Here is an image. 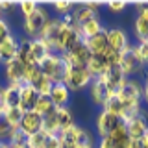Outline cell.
<instances>
[{"label": "cell", "instance_id": "cell-1", "mask_svg": "<svg viewBox=\"0 0 148 148\" xmlns=\"http://www.w3.org/2000/svg\"><path fill=\"white\" fill-rule=\"evenodd\" d=\"M39 69H41V72H43L52 83H59V82H63V78H65L67 63H65V59H63L61 54L50 52L45 58V61L39 65Z\"/></svg>", "mask_w": 148, "mask_h": 148}, {"label": "cell", "instance_id": "cell-2", "mask_svg": "<svg viewBox=\"0 0 148 148\" xmlns=\"http://www.w3.org/2000/svg\"><path fill=\"white\" fill-rule=\"evenodd\" d=\"M50 21V15H48V9L39 6L32 15L24 17V22H22V30L28 39H37L43 32V28L46 26V22Z\"/></svg>", "mask_w": 148, "mask_h": 148}, {"label": "cell", "instance_id": "cell-3", "mask_svg": "<svg viewBox=\"0 0 148 148\" xmlns=\"http://www.w3.org/2000/svg\"><path fill=\"white\" fill-rule=\"evenodd\" d=\"M95 78L91 76V72L87 71V67H67L63 83L67 85L69 91H83L91 85V82Z\"/></svg>", "mask_w": 148, "mask_h": 148}, {"label": "cell", "instance_id": "cell-4", "mask_svg": "<svg viewBox=\"0 0 148 148\" xmlns=\"http://www.w3.org/2000/svg\"><path fill=\"white\" fill-rule=\"evenodd\" d=\"M119 96V100L124 104V108L128 106H141L143 102V83L137 78H126L124 85L115 92Z\"/></svg>", "mask_w": 148, "mask_h": 148}, {"label": "cell", "instance_id": "cell-5", "mask_svg": "<svg viewBox=\"0 0 148 148\" xmlns=\"http://www.w3.org/2000/svg\"><path fill=\"white\" fill-rule=\"evenodd\" d=\"M59 139H61V148H78V146L92 145V139L89 135V132L80 128L78 124H74L72 128L61 132L59 133Z\"/></svg>", "mask_w": 148, "mask_h": 148}, {"label": "cell", "instance_id": "cell-6", "mask_svg": "<svg viewBox=\"0 0 148 148\" xmlns=\"http://www.w3.org/2000/svg\"><path fill=\"white\" fill-rule=\"evenodd\" d=\"M119 67H120V71L124 72V76H126V78H133L135 74L143 72L145 65H143V61L139 59V56L135 54V46L130 45L126 50H122V52H120Z\"/></svg>", "mask_w": 148, "mask_h": 148}, {"label": "cell", "instance_id": "cell-7", "mask_svg": "<svg viewBox=\"0 0 148 148\" xmlns=\"http://www.w3.org/2000/svg\"><path fill=\"white\" fill-rule=\"evenodd\" d=\"M120 124H122L120 117L109 113V111H106V109H102L100 113L96 115V133L100 135V139L111 135V133H113Z\"/></svg>", "mask_w": 148, "mask_h": 148}, {"label": "cell", "instance_id": "cell-8", "mask_svg": "<svg viewBox=\"0 0 148 148\" xmlns=\"http://www.w3.org/2000/svg\"><path fill=\"white\" fill-rule=\"evenodd\" d=\"M65 63H67V67H87V61H89L91 58V52L87 50V46L82 43H78L74 48H71L69 52L61 54Z\"/></svg>", "mask_w": 148, "mask_h": 148}, {"label": "cell", "instance_id": "cell-9", "mask_svg": "<svg viewBox=\"0 0 148 148\" xmlns=\"http://www.w3.org/2000/svg\"><path fill=\"white\" fill-rule=\"evenodd\" d=\"M89 96H91V100H92L95 106L104 108L106 102L111 98V91L108 89V85H106L100 78H95V80L91 82V85H89Z\"/></svg>", "mask_w": 148, "mask_h": 148}, {"label": "cell", "instance_id": "cell-10", "mask_svg": "<svg viewBox=\"0 0 148 148\" xmlns=\"http://www.w3.org/2000/svg\"><path fill=\"white\" fill-rule=\"evenodd\" d=\"M100 80L108 85V89L111 91V95H115L120 87L124 85V82H126V76H124V72L120 71L119 65H113V67L108 69V72L104 74V76H100Z\"/></svg>", "mask_w": 148, "mask_h": 148}, {"label": "cell", "instance_id": "cell-11", "mask_svg": "<svg viewBox=\"0 0 148 148\" xmlns=\"http://www.w3.org/2000/svg\"><path fill=\"white\" fill-rule=\"evenodd\" d=\"M108 32V46L115 52H122L130 46V37L122 28H109Z\"/></svg>", "mask_w": 148, "mask_h": 148}, {"label": "cell", "instance_id": "cell-12", "mask_svg": "<svg viewBox=\"0 0 148 148\" xmlns=\"http://www.w3.org/2000/svg\"><path fill=\"white\" fill-rule=\"evenodd\" d=\"M41 126H43V117L39 113H35V111H26L22 120H21V124H18V130L30 137L34 133H39Z\"/></svg>", "mask_w": 148, "mask_h": 148}, {"label": "cell", "instance_id": "cell-13", "mask_svg": "<svg viewBox=\"0 0 148 148\" xmlns=\"http://www.w3.org/2000/svg\"><path fill=\"white\" fill-rule=\"evenodd\" d=\"M17 54H18V39L11 34L0 43V63L6 65L17 59Z\"/></svg>", "mask_w": 148, "mask_h": 148}, {"label": "cell", "instance_id": "cell-14", "mask_svg": "<svg viewBox=\"0 0 148 148\" xmlns=\"http://www.w3.org/2000/svg\"><path fill=\"white\" fill-rule=\"evenodd\" d=\"M83 45L87 46V50L91 52V56H96V54H104L106 50L109 48L108 46V32L106 28L100 32V34L89 37V39H83Z\"/></svg>", "mask_w": 148, "mask_h": 148}, {"label": "cell", "instance_id": "cell-15", "mask_svg": "<svg viewBox=\"0 0 148 148\" xmlns=\"http://www.w3.org/2000/svg\"><path fill=\"white\" fill-rule=\"evenodd\" d=\"M48 98L52 100L54 108H65V106L69 104V100H71V91L67 89V85H65L63 82L52 83V89L48 92Z\"/></svg>", "mask_w": 148, "mask_h": 148}, {"label": "cell", "instance_id": "cell-16", "mask_svg": "<svg viewBox=\"0 0 148 148\" xmlns=\"http://www.w3.org/2000/svg\"><path fill=\"white\" fill-rule=\"evenodd\" d=\"M124 126H126V132H128V135H130L132 141H139V139H143V135H145L146 130H148V122L145 119V113H143L141 117L132 119L130 122L124 124Z\"/></svg>", "mask_w": 148, "mask_h": 148}, {"label": "cell", "instance_id": "cell-17", "mask_svg": "<svg viewBox=\"0 0 148 148\" xmlns=\"http://www.w3.org/2000/svg\"><path fill=\"white\" fill-rule=\"evenodd\" d=\"M4 78H6L8 83H22V78H24V65H22L18 59H13L4 65Z\"/></svg>", "mask_w": 148, "mask_h": 148}, {"label": "cell", "instance_id": "cell-18", "mask_svg": "<svg viewBox=\"0 0 148 148\" xmlns=\"http://www.w3.org/2000/svg\"><path fill=\"white\" fill-rule=\"evenodd\" d=\"M24 83H8L4 87V109L21 106V89Z\"/></svg>", "mask_w": 148, "mask_h": 148}, {"label": "cell", "instance_id": "cell-19", "mask_svg": "<svg viewBox=\"0 0 148 148\" xmlns=\"http://www.w3.org/2000/svg\"><path fill=\"white\" fill-rule=\"evenodd\" d=\"M71 17H72L74 24L78 26V30H80V26L83 24V22H87V21H91V18L98 17V13L92 11V9L87 6L85 2H83V4H78V6H74L72 13H71Z\"/></svg>", "mask_w": 148, "mask_h": 148}, {"label": "cell", "instance_id": "cell-20", "mask_svg": "<svg viewBox=\"0 0 148 148\" xmlns=\"http://www.w3.org/2000/svg\"><path fill=\"white\" fill-rule=\"evenodd\" d=\"M37 98H39V92H37L32 85H22L21 89V108L22 111H34L35 104H37Z\"/></svg>", "mask_w": 148, "mask_h": 148}, {"label": "cell", "instance_id": "cell-21", "mask_svg": "<svg viewBox=\"0 0 148 148\" xmlns=\"http://www.w3.org/2000/svg\"><path fill=\"white\" fill-rule=\"evenodd\" d=\"M108 69H109V65H108V61L104 59V56H102V54L91 56L89 61H87V71L91 72V76H92V78H100V76H104V74L108 72Z\"/></svg>", "mask_w": 148, "mask_h": 148}, {"label": "cell", "instance_id": "cell-22", "mask_svg": "<svg viewBox=\"0 0 148 148\" xmlns=\"http://www.w3.org/2000/svg\"><path fill=\"white\" fill-rule=\"evenodd\" d=\"M48 54L50 50L45 46V43L41 39H30V56H32V63L34 65H41Z\"/></svg>", "mask_w": 148, "mask_h": 148}, {"label": "cell", "instance_id": "cell-23", "mask_svg": "<svg viewBox=\"0 0 148 148\" xmlns=\"http://www.w3.org/2000/svg\"><path fill=\"white\" fill-rule=\"evenodd\" d=\"M56 117H58V124H59V133L65 132V130L72 128L74 124V115L72 111L65 106V108H56Z\"/></svg>", "mask_w": 148, "mask_h": 148}, {"label": "cell", "instance_id": "cell-24", "mask_svg": "<svg viewBox=\"0 0 148 148\" xmlns=\"http://www.w3.org/2000/svg\"><path fill=\"white\" fill-rule=\"evenodd\" d=\"M102 30H104V26H102L100 17H95V18L83 22V24L80 26V35H82V39H89V37L100 34Z\"/></svg>", "mask_w": 148, "mask_h": 148}, {"label": "cell", "instance_id": "cell-25", "mask_svg": "<svg viewBox=\"0 0 148 148\" xmlns=\"http://www.w3.org/2000/svg\"><path fill=\"white\" fill-rule=\"evenodd\" d=\"M109 137H111V141H113L115 148H132V139H130L124 124H120V126L115 130Z\"/></svg>", "mask_w": 148, "mask_h": 148}, {"label": "cell", "instance_id": "cell-26", "mask_svg": "<svg viewBox=\"0 0 148 148\" xmlns=\"http://www.w3.org/2000/svg\"><path fill=\"white\" fill-rule=\"evenodd\" d=\"M41 132L50 133V135H59V124H58V117H56V109L52 111V113H48V115L43 117Z\"/></svg>", "mask_w": 148, "mask_h": 148}, {"label": "cell", "instance_id": "cell-27", "mask_svg": "<svg viewBox=\"0 0 148 148\" xmlns=\"http://www.w3.org/2000/svg\"><path fill=\"white\" fill-rule=\"evenodd\" d=\"M133 32H135V37L139 39V43H148V21L143 17H135L133 21Z\"/></svg>", "mask_w": 148, "mask_h": 148}, {"label": "cell", "instance_id": "cell-28", "mask_svg": "<svg viewBox=\"0 0 148 148\" xmlns=\"http://www.w3.org/2000/svg\"><path fill=\"white\" fill-rule=\"evenodd\" d=\"M17 59L24 65V67H28V65H34V63H32V56H30V39H28V37H24V39H18V54H17Z\"/></svg>", "mask_w": 148, "mask_h": 148}, {"label": "cell", "instance_id": "cell-29", "mask_svg": "<svg viewBox=\"0 0 148 148\" xmlns=\"http://www.w3.org/2000/svg\"><path fill=\"white\" fill-rule=\"evenodd\" d=\"M30 85L34 87V89H35L37 92H39V96H48L50 89H52V82H50V80H48V78L45 76L43 72H41L39 76H37L35 80L30 83Z\"/></svg>", "mask_w": 148, "mask_h": 148}, {"label": "cell", "instance_id": "cell-30", "mask_svg": "<svg viewBox=\"0 0 148 148\" xmlns=\"http://www.w3.org/2000/svg\"><path fill=\"white\" fill-rule=\"evenodd\" d=\"M15 130L17 128H13L11 124H9V120L6 119L4 111H0V141L9 143V139H11V135L15 133Z\"/></svg>", "mask_w": 148, "mask_h": 148}, {"label": "cell", "instance_id": "cell-31", "mask_svg": "<svg viewBox=\"0 0 148 148\" xmlns=\"http://www.w3.org/2000/svg\"><path fill=\"white\" fill-rule=\"evenodd\" d=\"M54 109H56V108H54L52 100H50L48 96H39V98H37V104H35V108H34V111H35V113H39L41 117H45V115L52 113Z\"/></svg>", "mask_w": 148, "mask_h": 148}, {"label": "cell", "instance_id": "cell-32", "mask_svg": "<svg viewBox=\"0 0 148 148\" xmlns=\"http://www.w3.org/2000/svg\"><path fill=\"white\" fill-rule=\"evenodd\" d=\"M102 109L109 111V113L117 115V117H122V113H124V104L119 100V96H117V95H111V98L106 102V106H104Z\"/></svg>", "mask_w": 148, "mask_h": 148}, {"label": "cell", "instance_id": "cell-33", "mask_svg": "<svg viewBox=\"0 0 148 148\" xmlns=\"http://www.w3.org/2000/svg\"><path fill=\"white\" fill-rule=\"evenodd\" d=\"M4 115H6V119L9 120V124L18 130V124H21L22 117H24V111L21 108H6L4 109Z\"/></svg>", "mask_w": 148, "mask_h": 148}, {"label": "cell", "instance_id": "cell-34", "mask_svg": "<svg viewBox=\"0 0 148 148\" xmlns=\"http://www.w3.org/2000/svg\"><path fill=\"white\" fill-rule=\"evenodd\" d=\"M39 74H41L39 65H28V67H24V78H22V83H24V85H30Z\"/></svg>", "mask_w": 148, "mask_h": 148}, {"label": "cell", "instance_id": "cell-35", "mask_svg": "<svg viewBox=\"0 0 148 148\" xmlns=\"http://www.w3.org/2000/svg\"><path fill=\"white\" fill-rule=\"evenodd\" d=\"M41 148H61V139H59V135H50V133L43 132Z\"/></svg>", "mask_w": 148, "mask_h": 148}, {"label": "cell", "instance_id": "cell-36", "mask_svg": "<svg viewBox=\"0 0 148 148\" xmlns=\"http://www.w3.org/2000/svg\"><path fill=\"white\" fill-rule=\"evenodd\" d=\"M52 8H54V11L59 15V18H61V17L71 15L72 9H74V4H71V2H54Z\"/></svg>", "mask_w": 148, "mask_h": 148}, {"label": "cell", "instance_id": "cell-37", "mask_svg": "<svg viewBox=\"0 0 148 148\" xmlns=\"http://www.w3.org/2000/svg\"><path fill=\"white\" fill-rule=\"evenodd\" d=\"M37 8H39V4H37V2H34V0H24V2H21V4H18V9H21L22 17H28V15H32V13H34Z\"/></svg>", "mask_w": 148, "mask_h": 148}, {"label": "cell", "instance_id": "cell-38", "mask_svg": "<svg viewBox=\"0 0 148 148\" xmlns=\"http://www.w3.org/2000/svg\"><path fill=\"white\" fill-rule=\"evenodd\" d=\"M135 54L139 56V59L143 61V65L148 63V43H139L135 45Z\"/></svg>", "mask_w": 148, "mask_h": 148}, {"label": "cell", "instance_id": "cell-39", "mask_svg": "<svg viewBox=\"0 0 148 148\" xmlns=\"http://www.w3.org/2000/svg\"><path fill=\"white\" fill-rule=\"evenodd\" d=\"M26 143H28V135L22 133L21 130H15V133L9 139V145H26Z\"/></svg>", "mask_w": 148, "mask_h": 148}, {"label": "cell", "instance_id": "cell-40", "mask_svg": "<svg viewBox=\"0 0 148 148\" xmlns=\"http://www.w3.org/2000/svg\"><path fill=\"white\" fill-rule=\"evenodd\" d=\"M106 8H108L111 13L119 15V13H122L124 9L128 8V4H126V2H108V4H106Z\"/></svg>", "mask_w": 148, "mask_h": 148}, {"label": "cell", "instance_id": "cell-41", "mask_svg": "<svg viewBox=\"0 0 148 148\" xmlns=\"http://www.w3.org/2000/svg\"><path fill=\"white\" fill-rule=\"evenodd\" d=\"M8 35H11V28H9L8 21L4 17H0V43H2L4 39H6Z\"/></svg>", "mask_w": 148, "mask_h": 148}, {"label": "cell", "instance_id": "cell-42", "mask_svg": "<svg viewBox=\"0 0 148 148\" xmlns=\"http://www.w3.org/2000/svg\"><path fill=\"white\" fill-rule=\"evenodd\" d=\"M96 148H115V145H113V141H111V137L108 135V137H102L100 139Z\"/></svg>", "mask_w": 148, "mask_h": 148}, {"label": "cell", "instance_id": "cell-43", "mask_svg": "<svg viewBox=\"0 0 148 148\" xmlns=\"http://www.w3.org/2000/svg\"><path fill=\"white\" fill-rule=\"evenodd\" d=\"M135 8H137V15L148 21V4H137Z\"/></svg>", "mask_w": 148, "mask_h": 148}, {"label": "cell", "instance_id": "cell-44", "mask_svg": "<svg viewBox=\"0 0 148 148\" xmlns=\"http://www.w3.org/2000/svg\"><path fill=\"white\" fill-rule=\"evenodd\" d=\"M143 100L148 104V80L145 82V85H143Z\"/></svg>", "mask_w": 148, "mask_h": 148}, {"label": "cell", "instance_id": "cell-45", "mask_svg": "<svg viewBox=\"0 0 148 148\" xmlns=\"http://www.w3.org/2000/svg\"><path fill=\"white\" fill-rule=\"evenodd\" d=\"M139 143H141L143 148H148V130H146L145 135H143V139H139Z\"/></svg>", "mask_w": 148, "mask_h": 148}, {"label": "cell", "instance_id": "cell-46", "mask_svg": "<svg viewBox=\"0 0 148 148\" xmlns=\"http://www.w3.org/2000/svg\"><path fill=\"white\" fill-rule=\"evenodd\" d=\"M0 111H4V85H0Z\"/></svg>", "mask_w": 148, "mask_h": 148}, {"label": "cell", "instance_id": "cell-47", "mask_svg": "<svg viewBox=\"0 0 148 148\" xmlns=\"http://www.w3.org/2000/svg\"><path fill=\"white\" fill-rule=\"evenodd\" d=\"M132 148H143V146H141L139 141H132Z\"/></svg>", "mask_w": 148, "mask_h": 148}, {"label": "cell", "instance_id": "cell-48", "mask_svg": "<svg viewBox=\"0 0 148 148\" xmlns=\"http://www.w3.org/2000/svg\"><path fill=\"white\" fill-rule=\"evenodd\" d=\"M9 148H28L26 145H9Z\"/></svg>", "mask_w": 148, "mask_h": 148}, {"label": "cell", "instance_id": "cell-49", "mask_svg": "<svg viewBox=\"0 0 148 148\" xmlns=\"http://www.w3.org/2000/svg\"><path fill=\"white\" fill-rule=\"evenodd\" d=\"M143 72H145V78H146V80H148V63L145 65V69H143Z\"/></svg>", "mask_w": 148, "mask_h": 148}, {"label": "cell", "instance_id": "cell-50", "mask_svg": "<svg viewBox=\"0 0 148 148\" xmlns=\"http://www.w3.org/2000/svg\"><path fill=\"white\" fill-rule=\"evenodd\" d=\"M0 148H9V143H2V141H0Z\"/></svg>", "mask_w": 148, "mask_h": 148}, {"label": "cell", "instance_id": "cell-51", "mask_svg": "<svg viewBox=\"0 0 148 148\" xmlns=\"http://www.w3.org/2000/svg\"><path fill=\"white\" fill-rule=\"evenodd\" d=\"M78 148H92V145H85V146H78Z\"/></svg>", "mask_w": 148, "mask_h": 148}]
</instances>
